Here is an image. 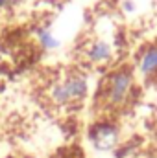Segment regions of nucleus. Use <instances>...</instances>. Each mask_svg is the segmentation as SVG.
Masks as SVG:
<instances>
[{
  "mask_svg": "<svg viewBox=\"0 0 157 158\" xmlns=\"http://www.w3.org/2000/svg\"><path fill=\"white\" fill-rule=\"evenodd\" d=\"M131 86H133V72L129 68H120L113 72L105 79V90L102 96L104 103L113 109L122 107L129 98Z\"/></svg>",
  "mask_w": 157,
  "mask_h": 158,
  "instance_id": "obj_1",
  "label": "nucleus"
},
{
  "mask_svg": "<svg viewBox=\"0 0 157 158\" xmlns=\"http://www.w3.org/2000/svg\"><path fill=\"white\" fill-rule=\"evenodd\" d=\"M87 96V81L81 74H70L50 88V98L57 105L78 103Z\"/></svg>",
  "mask_w": 157,
  "mask_h": 158,
  "instance_id": "obj_2",
  "label": "nucleus"
},
{
  "mask_svg": "<svg viewBox=\"0 0 157 158\" xmlns=\"http://www.w3.org/2000/svg\"><path fill=\"white\" fill-rule=\"evenodd\" d=\"M89 138L92 142V145L100 151H109L117 145L118 142V131L113 123L102 121V123H94L89 131Z\"/></svg>",
  "mask_w": 157,
  "mask_h": 158,
  "instance_id": "obj_3",
  "label": "nucleus"
},
{
  "mask_svg": "<svg viewBox=\"0 0 157 158\" xmlns=\"http://www.w3.org/2000/svg\"><path fill=\"white\" fill-rule=\"evenodd\" d=\"M139 70L144 76H155L157 74V44L142 52V55L139 59Z\"/></svg>",
  "mask_w": 157,
  "mask_h": 158,
  "instance_id": "obj_4",
  "label": "nucleus"
},
{
  "mask_svg": "<svg viewBox=\"0 0 157 158\" xmlns=\"http://www.w3.org/2000/svg\"><path fill=\"white\" fill-rule=\"evenodd\" d=\"M87 59L92 61V63H104L111 57V46L104 40H94L89 44L87 48Z\"/></svg>",
  "mask_w": 157,
  "mask_h": 158,
  "instance_id": "obj_5",
  "label": "nucleus"
},
{
  "mask_svg": "<svg viewBox=\"0 0 157 158\" xmlns=\"http://www.w3.org/2000/svg\"><path fill=\"white\" fill-rule=\"evenodd\" d=\"M37 35H39V40H41V44L44 46V50H54V48L59 46L57 39H54V35L50 33V30H39Z\"/></svg>",
  "mask_w": 157,
  "mask_h": 158,
  "instance_id": "obj_6",
  "label": "nucleus"
},
{
  "mask_svg": "<svg viewBox=\"0 0 157 158\" xmlns=\"http://www.w3.org/2000/svg\"><path fill=\"white\" fill-rule=\"evenodd\" d=\"M7 2H9V0H0V7H4V6H6Z\"/></svg>",
  "mask_w": 157,
  "mask_h": 158,
  "instance_id": "obj_7",
  "label": "nucleus"
},
{
  "mask_svg": "<svg viewBox=\"0 0 157 158\" xmlns=\"http://www.w3.org/2000/svg\"><path fill=\"white\" fill-rule=\"evenodd\" d=\"M146 158H157V155H150V156H146Z\"/></svg>",
  "mask_w": 157,
  "mask_h": 158,
  "instance_id": "obj_8",
  "label": "nucleus"
},
{
  "mask_svg": "<svg viewBox=\"0 0 157 158\" xmlns=\"http://www.w3.org/2000/svg\"><path fill=\"white\" fill-rule=\"evenodd\" d=\"M63 158H67V156H63Z\"/></svg>",
  "mask_w": 157,
  "mask_h": 158,
  "instance_id": "obj_9",
  "label": "nucleus"
}]
</instances>
